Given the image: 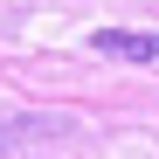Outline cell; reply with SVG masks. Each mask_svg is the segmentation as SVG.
<instances>
[{"mask_svg": "<svg viewBox=\"0 0 159 159\" xmlns=\"http://www.w3.org/2000/svg\"><path fill=\"white\" fill-rule=\"evenodd\" d=\"M97 56H118V62H159V35H125V28H104L90 35Z\"/></svg>", "mask_w": 159, "mask_h": 159, "instance_id": "1", "label": "cell"}]
</instances>
